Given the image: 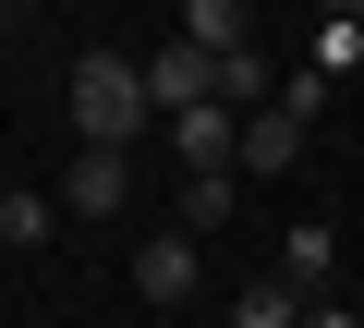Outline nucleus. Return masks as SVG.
<instances>
[{
	"mask_svg": "<svg viewBox=\"0 0 364 328\" xmlns=\"http://www.w3.org/2000/svg\"><path fill=\"white\" fill-rule=\"evenodd\" d=\"M146 110H158V97H146V61H122V49H85V61H73V134H85V146H122V158H134Z\"/></svg>",
	"mask_w": 364,
	"mask_h": 328,
	"instance_id": "obj_1",
	"label": "nucleus"
},
{
	"mask_svg": "<svg viewBox=\"0 0 364 328\" xmlns=\"http://www.w3.org/2000/svg\"><path fill=\"white\" fill-rule=\"evenodd\" d=\"M61 207H73V219H122V207H134V158H122V146H85L73 171H61Z\"/></svg>",
	"mask_w": 364,
	"mask_h": 328,
	"instance_id": "obj_2",
	"label": "nucleus"
},
{
	"mask_svg": "<svg viewBox=\"0 0 364 328\" xmlns=\"http://www.w3.org/2000/svg\"><path fill=\"white\" fill-rule=\"evenodd\" d=\"M170 158H182V183H195V171H243V122L231 110H182L170 122Z\"/></svg>",
	"mask_w": 364,
	"mask_h": 328,
	"instance_id": "obj_3",
	"label": "nucleus"
},
{
	"mask_svg": "<svg viewBox=\"0 0 364 328\" xmlns=\"http://www.w3.org/2000/svg\"><path fill=\"white\" fill-rule=\"evenodd\" d=\"M134 292L146 304H195V231H146L134 243Z\"/></svg>",
	"mask_w": 364,
	"mask_h": 328,
	"instance_id": "obj_4",
	"label": "nucleus"
},
{
	"mask_svg": "<svg viewBox=\"0 0 364 328\" xmlns=\"http://www.w3.org/2000/svg\"><path fill=\"white\" fill-rule=\"evenodd\" d=\"M279 280H291L304 304H328V280H340V243H328V219H291V231H279Z\"/></svg>",
	"mask_w": 364,
	"mask_h": 328,
	"instance_id": "obj_5",
	"label": "nucleus"
},
{
	"mask_svg": "<svg viewBox=\"0 0 364 328\" xmlns=\"http://www.w3.org/2000/svg\"><path fill=\"white\" fill-rule=\"evenodd\" d=\"M304 134H316V122H291V110L267 97V110L243 122V183H267V171H291V158H304Z\"/></svg>",
	"mask_w": 364,
	"mask_h": 328,
	"instance_id": "obj_6",
	"label": "nucleus"
},
{
	"mask_svg": "<svg viewBox=\"0 0 364 328\" xmlns=\"http://www.w3.org/2000/svg\"><path fill=\"white\" fill-rule=\"evenodd\" d=\"M182 49H207V61H243V49H255V25L231 13V0H195V13H182Z\"/></svg>",
	"mask_w": 364,
	"mask_h": 328,
	"instance_id": "obj_7",
	"label": "nucleus"
},
{
	"mask_svg": "<svg viewBox=\"0 0 364 328\" xmlns=\"http://www.w3.org/2000/svg\"><path fill=\"white\" fill-rule=\"evenodd\" d=\"M304 316H316V304H304L279 268H267V280H243V304H231V328H304Z\"/></svg>",
	"mask_w": 364,
	"mask_h": 328,
	"instance_id": "obj_8",
	"label": "nucleus"
},
{
	"mask_svg": "<svg viewBox=\"0 0 364 328\" xmlns=\"http://www.w3.org/2000/svg\"><path fill=\"white\" fill-rule=\"evenodd\" d=\"M243 207V171H195V183H182V231H219Z\"/></svg>",
	"mask_w": 364,
	"mask_h": 328,
	"instance_id": "obj_9",
	"label": "nucleus"
},
{
	"mask_svg": "<svg viewBox=\"0 0 364 328\" xmlns=\"http://www.w3.org/2000/svg\"><path fill=\"white\" fill-rule=\"evenodd\" d=\"M352 61H364V13H328V25H316V61H304V73H316V85H340Z\"/></svg>",
	"mask_w": 364,
	"mask_h": 328,
	"instance_id": "obj_10",
	"label": "nucleus"
},
{
	"mask_svg": "<svg viewBox=\"0 0 364 328\" xmlns=\"http://www.w3.org/2000/svg\"><path fill=\"white\" fill-rule=\"evenodd\" d=\"M25 243H49V195L0 183V255H25Z\"/></svg>",
	"mask_w": 364,
	"mask_h": 328,
	"instance_id": "obj_11",
	"label": "nucleus"
},
{
	"mask_svg": "<svg viewBox=\"0 0 364 328\" xmlns=\"http://www.w3.org/2000/svg\"><path fill=\"white\" fill-rule=\"evenodd\" d=\"M304 328H364V316H352V304H316V316H304Z\"/></svg>",
	"mask_w": 364,
	"mask_h": 328,
	"instance_id": "obj_12",
	"label": "nucleus"
}]
</instances>
